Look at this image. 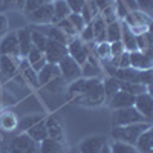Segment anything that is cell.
I'll list each match as a JSON object with an SVG mask.
<instances>
[{"instance_id":"obj_1","label":"cell","mask_w":153,"mask_h":153,"mask_svg":"<svg viewBox=\"0 0 153 153\" xmlns=\"http://www.w3.org/2000/svg\"><path fill=\"white\" fill-rule=\"evenodd\" d=\"M150 126H152V123H138V124H130V126L113 127L112 138H113V141H121V143H126V144L135 146L138 136L146 129H149Z\"/></svg>"},{"instance_id":"obj_2","label":"cell","mask_w":153,"mask_h":153,"mask_svg":"<svg viewBox=\"0 0 153 153\" xmlns=\"http://www.w3.org/2000/svg\"><path fill=\"white\" fill-rule=\"evenodd\" d=\"M106 101V95H104V89H103V81H98L97 84H94L91 89H87L84 94H80L75 97V103L81 104V106H87V107H97L101 106Z\"/></svg>"},{"instance_id":"obj_3","label":"cell","mask_w":153,"mask_h":153,"mask_svg":"<svg viewBox=\"0 0 153 153\" xmlns=\"http://www.w3.org/2000/svg\"><path fill=\"white\" fill-rule=\"evenodd\" d=\"M113 127H121V126H130V124H138V123H150L146 120L141 113H139L133 106L124 107V109H115L113 117H112Z\"/></svg>"},{"instance_id":"obj_4","label":"cell","mask_w":153,"mask_h":153,"mask_svg":"<svg viewBox=\"0 0 153 153\" xmlns=\"http://www.w3.org/2000/svg\"><path fill=\"white\" fill-rule=\"evenodd\" d=\"M129 29L138 35V34H143V32H147L150 31V25H152V16L146 14L143 11H133V12H129L124 20H123Z\"/></svg>"},{"instance_id":"obj_5","label":"cell","mask_w":153,"mask_h":153,"mask_svg":"<svg viewBox=\"0 0 153 153\" xmlns=\"http://www.w3.org/2000/svg\"><path fill=\"white\" fill-rule=\"evenodd\" d=\"M11 153H40V143H35L26 133H20L14 136L6 146Z\"/></svg>"},{"instance_id":"obj_6","label":"cell","mask_w":153,"mask_h":153,"mask_svg":"<svg viewBox=\"0 0 153 153\" xmlns=\"http://www.w3.org/2000/svg\"><path fill=\"white\" fill-rule=\"evenodd\" d=\"M68 55L74 58L80 66H83L87 61V57L91 55V48L87 43H84L80 38H71V42L68 43Z\"/></svg>"},{"instance_id":"obj_7","label":"cell","mask_w":153,"mask_h":153,"mask_svg":"<svg viewBox=\"0 0 153 153\" xmlns=\"http://www.w3.org/2000/svg\"><path fill=\"white\" fill-rule=\"evenodd\" d=\"M57 66H58L60 75L63 76L65 81H71L72 83L74 80H76V78L81 76V66L74 58H71L69 55H66Z\"/></svg>"},{"instance_id":"obj_8","label":"cell","mask_w":153,"mask_h":153,"mask_svg":"<svg viewBox=\"0 0 153 153\" xmlns=\"http://www.w3.org/2000/svg\"><path fill=\"white\" fill-rule=\"evenodd\" d=\"M45 58L48 63L51 65H58V63L68 55V46L58 43V42H52V40H48L46 49H45Z\"/></svg>"},{"instance_id":"obj_9","label":"cell","mask_w":153,"mask_h":153,"mask_svg":"<svg viewBox=\"0 0 153 153\" xmlns=\"http://www.w3.org/2000/svg\"><path fill=\"white\" fill-rule=\"evenodd\" d=\"M26 17L29 19L31 23H35V25H52L54 6H52V3H45L38 9H35L31 14H28Z\"/></svg>"},{"instance_id":"obj_10","label":"cell","mask_w":153,"mask_h":153,"mask_svg":"<svg viewBox=\"0 0 153 153\" xmlns=\"http://www.w3.org/2000/svg\"><path fill=\"white\" fill-rule=\"evenodd\" d=\"M133 107L141 113L146 120L152 121V117H153V98H152L150 92H144V94L136 95Z\"/></svg>"},{"instance_id":"obj_11","label":"cell","mask_w":153,"mask_h":153,"mask_svg":"<svg viewBox=\"0 0 153 153\" xmlns=\"http://www.w3.org/2000/svg\"><path fill=\"white\" fill-rule=\"evenodd\" d=\"M106 144H107V139L104 136H100V135L87 136L78 144L76 150H78V153H98Z\"/></svg>"},{"instance_id":"obj_12","label":"cell","mask_w":153,"mask_h":153,"mask_svg":"<svg viewBox=\"0 0 153 153\" xmlns=\"http://www.w3.org/2000/svg\"><path fill=\"white\" fill-rule=\"evenodd\" d=\"M0 55L20 57L17 32H9V34L2 37V40H0Z\"/></svg>"},{"instance_id":"obj_13","label":"cell","mask_w":153,"mask_h":153,"mask_svg":"<svg viewBox=\"0 0 153 153\" xmlns=\"http://www.w3.org/2000/svg\"><path fill=\"white\" fill-rule=\"evenodd\" d=\"M45 124H46V130H48V138L63 143V139H65L63 138L65 136V129H63V123L58 115H51L49 118L45 120Z\"/></svg>"},{"instance_id":"obj_14","label":"cell","mask_w":153,"mask_h":153,"mask_svg":"<svg viewBox=\"0 0 153 153\" xmlns=\"http://www.w3.org/2000/svg\"><path fill=\"white\" fill-rule=\"evenodd\" d=\"M129 58H130V68H133V69H138V71L152 69V65H153L152 52L135 51V52H129Z\"/></svg>"},{"instance_id":"obj_15","label":"cell","mask_w":153,"mask_h":153,"mask_svg":"<svg viewBox=\"0 0 153 153\" xmlns=\"http://www.w3.org/2000/svg\"><path fill=\"white\" fill-rule=\"evenodd\" d=\"M101 74H103V68L98 63L97 57L91 52V55L87 57V61L81 66V76L83 78H100Z\"/></svg>"},{"instance_id":"obj_16","label":"cell","mask_w":153,"mask_h":153,"mask_svg":"<svg viewBox=\"0 0 153 153\" xmlns=\"http://www.w3.org/2000/svg\"><path fill=\"white\" fill-rule=\"evenodd\" d=\"M107 101H109V104H110V107H112L113 110H115V109H124V107L133 106L135 97L130 95L129 92H126V91H118L115 95H112Z\"/></svg>"},{"instance_id":"obj_17","label":"cell","mask_w":153,"mask_h":153,"mask_svg":"<svg viewBox=\"0 0 153 153\" xmlns=\"http://www.w3.org/2000/svg\"><path fill=\"white\" fill-rule=\"evenodd\" d=\"M42 28L43 29H38V31H42L48 40H52V42H58V43H63V45H66L71 42V38L63 32L57 25H42Z\"/></svg>"},{"instance_id":"obj_18","label":"cell","mask_w":153,"mask_h":153,"mask_svg":"<svg viewBox=\"0 0 153 153\" xmlns=\"http://www.w3.org/2000/svg\"><path fill=\"white\" fill-rule=\"evenodd\" d=\"M19 71V61L17 57H9V55H0V72H2L3 78H11L16 76Z\"/></svg>"},{"instance_id":"obj_19","label":"cell","mask_w":153,"mask_h":153,"mask_svg":"<svg viewBox=\"0 0 153 153\" xmlns=\"http://www.w3.org/2000/svg\"><path fill=\"white\" fill-rule=\"evenodd\" d=\"M135 149L139 153H153V130H152V126L138 136L136 143H135Z\"/></svg>"},{"instance_id":"obj_20","label":"cell","mask_w":153,"mask_h":153,"mask_svg":"<svg viewBox=\"0 0 153 153\" xmlns=\"http://www.w3.org/2000/svg\"><path fill=\"white\" fill-rule=\"evenodd\" d=\"M17 40H19V52H20V57H26L29 54V51L32 49L31 28H22L17 32Z\"/></svg>"},{"instance_id":"obj_21","label":"cell","mask_w":153,"mask_h":153,"mask_svg":"<svg viewBox=\"0 0 153 153\" xmlns=\"http://www.w3.org/2000/svg\"><path fill=\"white\" fill-rule=\"evenodd\" d=\"M115 76L120 81H126V83H139L141 84V71L133 69V68H124V69H117ZM144 86V84H143Z\"/></svg>"},{"instance_id":"obj_22","label":"cell","mask_w":153,"mask_h":153,"mask_svg":"<svg viewBox=\"0 0 153 153\" xmlns=\"http://www.w3.org/2000/svg\"><path fill=\"white\" fill-rule=\"evenodd\" d=\"M121 42L124 45V49L127 52H135L136 49V35L129 29V26L121 22Z\"/></svg>"},{"instance_id":"obj_23","label":"cell","mask_w":153,"mask_h":153,"mask_svg":"<svg viewBox=\"0 0 153 153\" xmlns=\"http://www.w3.org/2000/svg\"><path fill=\"white\" fill-rule=\"evenodd\" d=\"M60 75V71H58V66L57 65H51V63H46V66L37 72V76H38V84L40 86H46L54 76H58Z\"/></svg>"},{"instance_id":"obj_24","label":"cell","mask_w":153,"mask_h":153,"mask_svg":"<svg viewBox=\"0 0 153 153\" xmlns=\"http://www.w3.org/2000/svg\"><path fill=\"white\" fill-rule=\"evenodd\" d=\"M91 25H92V29H94V40H95V43L106 42V28H107V25L104 23V20L101 19L100 14L91 22Z\"/></svg>"},{"instance_id":"obj_25","label":"cell","mask_w":153,"mask_h":153,"mask_svg":"<svg viewBox=\"0 0 153 153\" xmlns=\"http://www.w3.org/2000/svg\"><path fill=\"white\" fill-rule=\"evenodd\" d=\"M25 133H26L29 138H32L35 143H42L43 139H46V138H48V130H46L45 118H43L42 121H38L35 126H32L31 129H28Z\"/></svg>"},{"instance_id":"obj_26","label":"cell","mask_w":153,"mask_h":153,"mask_svg":"<svg viewBox=\"0 0 153 153\" xmlns=\"http://www.w3.org/2000/svg\"><path fill=\"white\" fill-rule=\"evenodd\" d=\"M17 126H19V120H17V117H16L14 112L5 110L2 115H0V127H2L3 130L12 132V130L17 129Z\"/></svg>"},{"instance_id":"obj_27","label":"cell","mask_w":153,"mask_h":153,"mask_svg":"<svg viewBox=\"0 0 153 153\" xmlns=\"http://www.w3.org/2000/svg\"><path fill=\"white\" fill-rule=\"evenodd\" d=\"M52 6H54V20H52V25H55L57 22L66 19L69 14H71V9L68 6V3L65 0H54L52 2Z\"/></svg>"},{"instance_id":"obj_28","label":"cell","mask_w":153,"mask_h":153,"mask_svg":"<svg viewBox=\"0 0 153 153\" xmlns=\"http://www.w3.org/2000/svg\"><path fill=\"white\" fill-rule=\"evenodd\" d=\"M40 153H65V147L63 143L46 138L40 143Z\"/></svg>"},{"instance_id":"obj_29","label":"cell","mask_w":153,"mask_h":153,"mask_svg":"<svg viewBox=\"0 0 153 153\" xmlns=\"http://www.w3.org/2000/svg\"><path fill=\"white\" fill-rule=\"evenodd\" d=\"M103 89H104V95H106V101L115 95L118 91H121V81L117 78V76H107L103 83Z\"/></svg>"},{"instance_id":"obj_30","label":"cell","mask_w":153,"mask_h":153,"mask_svg":"<svg viewBox=\"0 0 153 153\" xmlns=\"http://www.w3.org/2000/svg\"><path fill=\"white\" fill-rule=\"evenodd\" d=\"M121 40V22H113L110 25H107L106 28V42L113 43Z\"/></svg>"},{"instance_id":"obj_31","label":"cell","mask_w":153,"mask_h":153,"mask_svg":"<svg viewBox=\"0 0 153 153\" xmlns=\"http://www.w3.org/2000/svg\"><path fill=\"white\" fill-rule=\"evenodd\" d=\"M136 49L141 52H152V34L150 31L136 35Z\"/></svg>"},{"instance_id":"obj_32","label":"cell","mask_w":153,"mask_h":153,"mask_svg":"<svg viewBox=\"0 0 153 153\" xmlns=\"http://www.w3.org/2000/svg\"><path fill=\"white\" fill-rule=\"evenodd\" d=\"M31 42H32V48L42 51V52H45L46 49V45H48V38L46 35L38 31V29H31Z\"/></svg>"},{"instance_id":"obj_33","label":"cell","mask_w":153,"mask_h":153,"mask_svg":"<svg viewBox=\"0 0 153 153\" xmlns=\"http://www.w3.org/2000/svg\"><path fill=\"white\" fill-rule=\"evenodd\" d=\"M121 91H126V92H129L130 95L136 97L139 94L149 92V87L139 84V83H126V81H121Z\"/></svg>"},{"instance_id":"obj_34","label":"cell","mask_w":153,"mask_h":153,"mask_svg":"<svg viewBox=\"0 0 153 153\" xmlns=\"http://www.w3.org/2000/svg\"><path fill=\"white\" fill-rule=\"evenodd\" d=\"M109 147H110V153H139L135 149V146L126 144L121 141H113L112 144H109Z\"/></svg>"},{"instance_id":"obj_35","label":"cell","mask_w":153,"mask_h":153,"mask_svg":"<svg viewBox=\"0 0 153 153\" xmlns=\"http://www.w3.org/2000/svg\"><path fill=\"white\" fill-rule=\"evenodd\" d=\"M43 120V117L42 115H28V117H25V118H22L20 121H19V129L22 130V132H26L28 129H31L32 126H35L38 121H42Z\"/></svg>"},{"instance_id":"obj_36","label":"cell","mask_w":153,"mask_h":153,"mask_svg":"<svg viewBox=\"0 0 153 153\" xmlns=\"http://www.w3.org/2000/svg\"><path fill=\"white\" fill-rule=\"evenodd\" d=\"M100 16H101V19L104 20L106 25H110V23H113V22H117V20H118L117 12H115V6H113V3L109 5V6H106L104 9H101V11H100Z\"/></svg>"},{"instance_id":"obj_37","label":"cell","mask_w":153,"mask_h":153,"mask_svg":"<svg viewBox=\"0 0 153 153\" xmlns=\"http://www.w3.org/2000/svg\"><path fill=\"white\" fill-rule=\"evenodd\" d=\"M65 80H63V76L61 75H58V76H54L52 80H51L45 87L48 89L49 92H52V94H57V92H61L63 89H65Z\"/></svg>"},{"instance_id":"obj_38","label":"cell","mask_w":153,"mask_h":153,"mask_svg":"<svg viewBox=\"0 0 153 153\" xmlns=\"http://www.w3.org/2000/svg\"><path fill=\"white\" fill-rule=\"evenodd\" d=\"M95 55H97L98 58H101V60H109V58H110V43H109V42L97 43Z\"/></svg>"},{"instance_id":"obj_39","label":"cell","mask_w":153,"mask_h":153,"mask_svg":"<svg viewBox=\"0 0 153 153\" xmlns=\"http://www.w3.org/2000/svg\"><path fill=\"white\" fill-rule=\"evenodd\" d=\"M55 25H57V26H58L63 32H65L69 38H71V37H75L76 34H78V32H76V29L72 26V23H71V20H69L68 17L63 19V20H60V22H57Z\"/></svg>"},{"instance_id":"obj_40","label":"cell","mask_w":153,"mask_h":153,"mask_svg":"<svg viewBox=\"0 0 153 153\" xmlns=\"http://www.w3.org/2000/svg\"><path fill=\"white\" fill-rule=\"evenodd\" d=\"M68 19L71 20V23H72V26L76 29V32H81L83 31V28L86 26V22H84V19L81 17V14L80 12H71V14L68 16Z\"/></svg>"},{"instance_id":"obj_41","label":"cell","mask_w":153,"mask_h":153,"mask_svg":"<svg viewBox=\"0 0 153 153\" xmlns=\"http://www.w3.org/2000/svg\"><path fill=\"white\" fill-rule=\"evenodd\" d=\"M23 76H25V80H26L31 86H34V87H40V84H38V76H37V72H35L32 68L25 69V71H23Z\"/></svg>"},{"instance_id":"obj_42","label":"cell","mask_w":153,"mask_h":153,"mask_svg":"<svg viewBox=\"0 0 153 153\" xmlns=\"http://www.w3.org/2000/svg\"><path fill=\"white\" fill-rule=\"evenodd\" d=\"M42 5H45L42 0H26V2H25V5H23V9H22V11L28 16V14H31L32 11L38 9Z\"/></svg>"},{"instance_id":"obj_43","label":"cell","mask_w":153,"mask_h":153,"mask_svg":"<svg viewBox=\"0 0 153 153\" xmlns=\"http://www.w3.org/2000/svg\"><path fill=\"white\" fill-rule=\"evenodd\" d=\"M80 35H81V40L84 43H95V40H94V29H92V25L91 23L86 25V26L83 28V31L80 32Z\"/></svg>"},{"instance_id":"obj_44","label":"cell","mask_w":153,"mask_h":153,"mask_svg":"<svg viewBox=\"0 0 153 153\" xmlns=\"http://www.w3.org/2000/svg\"><path fill=\"white\" fill-rule=\"evenodd\" d=\"M113 6H115V12H117V17L124 20V17L129 14V9L126 8V5L123 3V0H113Z\"/></svg>"},{"instance_id":"obj_45","label":"cell","mask_w":153,"mask_h":153,"mask_svg":"<svg viewBox=\"0 0 153 153\" xmlns=\"http://www.w3.org/2000/svg\"><path fill=\"white\" fill-rule=\"evenodd\" d=\"M124 51H126V49H124V45H123V42H121V40L110 43V58L120 57V55L124 52Z\"/></svg>"},{"instance_id":"obj_46","label":"cell","mask_w":153,"mask_h":153,"mask_svg":"<svg viewBox=\"0 0 153 153\" xmlns=\"http://www.w3.org/2000/svg\"><path fill=\"white\" fill-rule=\"evenodd\" d=\"M136 5H138V11H143V12H146V14L152 16L153 0H136Z\"/></svg>"},{"instance_id":"obj_47","label":"cell","mask_w":153,"mask_h":153,"mask_svg":"<svg viewBox=\"0 0 153 153\" xmlns=\"http://www.w3.org/2000/svg\"><path fill=\"white\" fill-rule=\"evenodd\" d=\"M65 2L68 3L71 12H80L81 8H83L84 3H86V0H65Z\"/></svg>"},{"instance_id":"obj_48","label":"cell","mask_w":153,"mask_h":153,"mask_svg":"<svg viewBox=\"0 0 153 153\" xmlns=\"http://www.w3.org/2000/svg\"><path fill=\"white\" fill-rule=\"evenodd\" d=\"M43 55H45V54L42 52V51H38V49L32 48V49L29 51V54L26 55V60L29 61V65H34V63H35V61H38Z\"/></svg>"},{"instance_id":"obj_49","label":"cell","mask_w":153,"mask_h":153,"mask_svg":"<svg viewBox=\"0 0 153 153\" xmlns=\"http://www.w3.org/2000/svg\"><path fill=\"white\" fill-rule=\"evenodd\" d=\"M153 83V72L152 69H147V71H141V84L150 87Z\"/></svg>"},{"instance_id":"obj_50","label":"cell","mask_w":153,"mask_h":153,"mask_svg":"<svg viewBox=\"0 0 153 153\" xmlns=\"http://www.w3.org/2000/svg\"><path fill=\"white\" fill-rule=\"evenodd\" d=\"M8 28H9V22H8V17L5 12H0V38L3 35H6L8 32Z\"/></svg>"},{"instance_id":"obj_51","label":"cell","mask_w":153,"mask_h":153,"mask_svg":"<svg viewBox=\"0 0 153 153\" xmlns=\"http://www.w3.org/2000/svg\"><path fill=\"white\" fill-rule=\"evenodd\" d=\"M6 9H23V5L26 0H3Z\"/></svg>"},{"instance_id":"obj_52","label":"cell","mask_w":153,"mask_h":153,"mask_svg":"<svg viewBox=\"0 0 153 153\" xmlns=\"http://www.w3.org/2000/svg\"><path fill=\"white\" fill-rule=\"evenodd\" d=\"M124 68H130V58H129V52H124L118 57V69H124Z\"/></svg>"},{"instance_id":"obj_53","label":"cell","mask_w":153,"mask_h":153,"mask_svg":"<svg viewBox=\"0 0 153 153\" xmlns=\"http://www.w3.org/2000/svg\"><path fill=\"white\" fill-rule=\"evenodd\" d=\"M46 63H48V61H46V58H45V55H43V57H42L40 60H38V61H35L34 65H31V68H32L35 72H38V71H42V69L46 66Z\"/></svg>"},{"instance_id":"obj_54","label":"cell","mask_w":153,"mask_h":153,"mask_svg":"<svg viewBox=\"0 0 153 153\" xmlns=\"http://www.w3.org/2000/svg\"><path fill=\"white\" fill-rule=\"evenodd\" d=\"M123 3L126 5V8L129 9V12L138 11V5H136V0H123Z\"/></svg>"},{"instance_id":"obj_55","label":"cell","mask_w":153,"mask_h":153,"mask_svg":"<svg viewBox=\"0 0 153 153\" xmlns=\"http://www.w3.org/2000/svg\"><path fill=\"white\" fill-rule=\"evenodd\" d=\"M94 2H95V5L98 6V9L101 11V9H104L106 6L112 5V3H113V0H94Z\"/></svg>"},{"instance_id":"obj_56","label":"cell","mask_w":153,"mask_h":153,"mask_svg":"<svg viewBox=\"0 0 153 153\" xmlns=\"http://www.w3.org/2000/svg\"><path fill=\"white\" fill-rule=\"evenodd\" d=\"M98 153H110V147H109V144H106L103 149H101Z\"/></svg>"},{"instance_id":"obj_57","label":"cell","mask_w":153,"mask_h":153,"mask_svg":"<svg viewBox=\"0 0 153 153\" xmlns=\"http://www.w3.org/2000/svg\"><path fill=\"white\" fill-rule=\"evenodd\" d=\"M6 8H5V2H3V0H0V12H3Z\"/></svg>"},{"instance_id":"obj_58","label":"cell","mask_w":153,"mask_h":153,"mask_svg":"<svg viewBox=\"0 0 153 153\" xmlns=\"http://www.w3.org/2000/svg\"><path fill=\"white\" fill-rule=\"evenodd\" d=\"M43 3H52V0H42Z\"/></svg>"},{"instance_id":"obj_59","label":"cell","mask_w":153,"mask_h":153,"mask_svg":"<svg viewBox=\"0 0 153 153\" xmlns=\"http://www.w3.org/2000/svg\"><path fill=\"white\" fill-rule=\"evenodd\" d=\"M69 153H78V150H76V149H72V150H71Z\"/></svg>"},{"instance_id":"obj_60","label":"cell","mask_w":153,"mask_h":153,"mask_svg":"<svg viewBox=\"0 0 153 153\" xmlns=\"http://www.w3.org/2000/svg\"><path fill=\"white\" fill-rule=\"evenodd\" d=\"M0 106H2V97H0Z\"/></svg>"},{"instance_id":"obj_61","label":"cell","mask_w":153,"mask_h":153,"mask_svg":"<svg viewBox=\"0 0 153 153\" xmlns=\"http://www.w3.org/2000/svg\"><path fill=\"white\" fill-rule=\"evenodd\" d=\"M52 2H54V0H52Z\"/></svg>"}]
</instances>
